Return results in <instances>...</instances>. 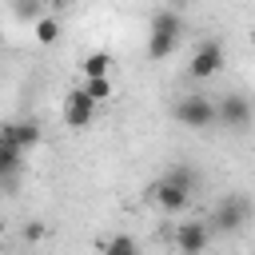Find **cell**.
<instances>
[{
	"mask_svg": "<svg viewBox=\"0 0 255 255\" xmlns=\"http://www.w3.org/2000/svg\"><path fill=\"white\" fill-rule=\"evenodd\" d=\"M195 183H199V175L191 171V167H171V171H163L151 187H147V199L159 207V211H183L187 203H191V195H195Z\"/></svg>",
	"mask_w": 255,
	"mask_h": 255,
	"instance_id": "6da1fadb",
	"label": "cell"
},
{
	"mask_svg": "<svg viewBox=\"0 0 255 255\" xmlns=\"http://www.w3.org/2000/svg\"><path fill=\"white\" fill-rule=\"evenodd\" d=\"M12 128H16V143H20L24 151H28V147H36V143H40V135H44V131H40V120H20V124H12Z\"/></svg>",
	"mask_w": 255,
	"mask_h": 255,
	"instance_id": "4fadbf2b",
	"label": "cell"
},
{
	"mask_svg": "<svg viewBox=\"0 0 255 255\" xmlns=\"http://www.w3.org/2000/svg\"><path fill=\"white\" fill-rule=\"evenodd\" d=\"M68 4H72V0H48V8H56V12H60V8H68Z\"/></svg>",
	"mask_w": 255,
	"mask_h": 255,
	"instance_id": "e0dca14e",
	"label": "cell"
},
{
	"mask_svg": "<svg viewBox=\"0 0 255 255\" xmlns=\"http://www.w3.org/2000/svg\"><path fill=\"white\" fill-rule=\"evenodd\" d=\"M171 120L179 128H191V131H207L219 124V104H211L203 92H187V96H175L171 104Z\"/></svg>",
	"mask_w": 255,
	"mask_h": 255,
	"instance_id": "3957f363",
	"label": "cell"
},
{
	"mask_svg": "<svg viewBox=\"0 0 255 255\" xmlns=\"http://www.w3.org/2000/svg\"><path fill=\"white\" fill-rule=\"evenodd\" d=\"M44 231H48V227H44L40 219H32V223L24 227V239H28V243H40V239H44Z\"/></svg>",
	"mask_w": 255,
	"mask_h": 255,
	"instance_id": "2e32d148",
	"label": "cell"
},
{
	"mask_svg": "<svg viewBox=\"0 0 255 255\" xmlns=\"http://www.w3.org/2000/svg\"><path fill=\"white\" fill-rule=\"evenodd\" d=\"M251 219V203L243 199V195H223L219 203H215V211H211V231H223V235H231V231H239L243 223Z\"/></svg>",
	"mask_w": 255,
	"mask_h": 255,
	"instance_id": "277c9868",
	"label": "cell"
},
{
	"mask_svg": "<svg viewBox=\"0 0 255 255\" xmlns=\"http://www.w3.org/2000/svg\"><path fill=\"white\" fill-rule=\"evenodd\" d=\"M92 116H96V100H92L84 88H72V92L64 96V124H68V128H88Z\"/></svg>",
	"mask_w": 255,
	"mask_h": 255,
	"instance_id": "ba28073f",
	"label": "cell"
},
{
	"mask_svg": "<svg viewBox=\"0 0 255 255\" xmlns=\"http://www.w3.org/2000/svg\"><path fill=\"white\" fill-rule=\"evenodd\" d=\"M44 4H48V0H16V16H20V20H32V24H36V20L44 16Z\"/></svg>",
	"mask_w": 255,
	"mask_h": 255,
	"instance_id": "9a60e30c",
	"label": "cell"
},
{
	"mask_svg": "<svg viewBox=\"0 0 255 255\" xmlns=\"http://www.w3.org/2000/svg\"><path fill=\"white\" fill-rule=\"evenodd\" d=\"M251 100L247 96H239V92H227L223 100H219V124L223 128H231V131H247L251 128Z\"/></svg>",
	"mask_w": 255,
	"mask_h": 255,
	"instance_id": "52a82bcc",
	"label": "cell"
},
{
	"mask_svg": "<svg viewBox=\"0 0 255 255\" xmlns=\"http://www.w3.org/2000/svg\"><path fill=\"white\" fill-rule=\"evenodd\" d=\"M32 36H36V44L52 48V44L60 40V20H56V16H40V20L32 24Z\"/></svg>",
	"mask_w": 255,
	"mask_h": 255,
	"instance_id": "8fae6325",
	"label": "cell"
},
{
	"mask_svg": "<svg viewBox=\"0 0 255 255\" xmlns=\"http://www.w3.org/2000/svg\"><path fill=\"white\" fill-rule=\"evenodd\" d=\"M108 68H112L108 52H88L84 56V80H100V76H108Z\"/></svg>",
	"mask_w": 255,
	"mask_h": 255,
	"instance_id": "7c38bea8",
	"label": "cell"
},
{
	"mask_svg": "<svg viewBox=\"0 0 255 255\" xmlns=\"http://www.w3.org/2000/svg\"><path fill=\"white\" fill-rule=\"evenodd\" d=\"M100 255H139V243H135V235L116 231V235L100 239Z\"/></svg>",
	"mask_w": 255,
	"mask_h": 255,
	"instance_id": "30bf717a",
	"label": "cell"
},
{
	"mask_svg": "<svg viewBox=\"0 0 255 255\" xmlns=\"http://www.w3.org/2000/svg\"><path fill=\"white\" fill-rule=\"evenodd\" d=\"M20 155H24V147L16 143V128L12 124H4V139H0V171L12 179L16 175V167H20Z\"/></svg>",
	"mask_w": 255,
	"mask_h": 255,
	"instance_id": "9c48e42d",
	"label": "cell"
},
{
	"mask_svg": "<svg viewBox=\"0 0 255 255\" xmlns=\"http://www.w3.org/2000/svg\"><path fill=\"white\" fill-rule=\"evenodd\" d=\"M84 92H88L96 104H104V100L112 96V80H108V76H100V80H84Z\"/></svg>",
	"mask_w": 255,
	"mask_h": 255,
	"instance_id": "5bb4252c",
	"label": "cell"
},
{
	"mask_svg": "<svg viewBox=\"0 0 255 255\" xmlns=\"http://www.w3.org/2000/svg\"><path fill=\"white\" fill-rule=\"evenodd\" d=\"M175 251L179 255H199V251H207V243H211V223L207 219H191V223H175Z\"/></svg>",
	"mask_w": 255,
	"mask_h": 255,
	"instance_id": "8992f818",
	"label": "cell"
},
{
	"mask_svg": "<svg viewBox=\"0 0 255 255\" xmlns=\"http://www.w3.org/2000/svg\"><path fill=\"white\" fill-rule=\"evenodd\" d=\"M219 68H223V44L219 40H199L191 60H187V76L191 80H211Z\"/></svg>",
	"mask_w": 255,
	"mask_h": 255,
	"instance_id": "5b68a950",
	"label": "cell"
},
{
	"mask_svg": "<svg viewBox=\"0 0 255 255\" xmlns=\"http://www.w3.org/2000/svg\"><path fill=\"white\" fill-rule=\"evenodd\" d=\"M183 32H187L183 16H179L175 8H159V12L151 16V24H147V56H151V60L171 56V52L179 48Z\"/></svg>",
	"mask_w": 255,
	"mask_h": 255,
	"instance_id": "7a4b0ae2",
	"label": "cell"
}]
</instances>
